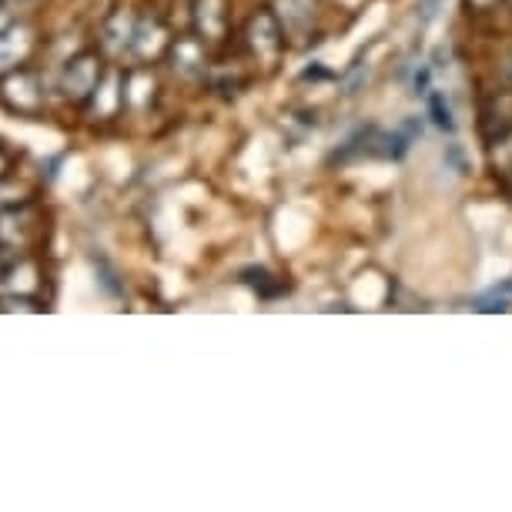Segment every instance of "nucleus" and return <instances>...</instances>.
Returning a JSON list of instances; mask_svg holds the SVG:
<instances>
[{"instance_id":"nucleus-8","label":"nucleus","mask_w":512,"mask_h":512,"mask_svg":"<svg viewBox=\"0 0 512 512\" xmlns=\"http://www.w3.org/2000/svg\"><path fill=\"white\" fill-rule=\"evenodd\" d=\"M175 67L181 74H198L201 71V64H205V57L198 54V44H191V41H181L175 47Z\"/></svg>"},{"instance_id":"nucleus-10","label":"nucleus","mask_w":512,"mask_h":512,"mask_svg":"<svg viewBox=\"0 0 512 512\" xmlns=\"http://www.w3.org/2000/svg\"><path fill=\"white\" fill-rule=\"evenodd\" d=\"M502 77H506V84H512V54L506 57V64H502Z\"/></svg>"},{"instance_id":"nucleus-9","label":"nucleus","mask_w":512,"mask_h":512,"mask_svg":"<svg viewBox=\"0 0 512 512\" xmlns=\"http://www.w3.org/2000/svg\"><path fill=\"white\" fill-rule=\"evenodd\" d=\"M429 114H432V121H436L442 131H452V128H456L452 108H449V101L442 98V94H429Z\"/></svg>"},{"instance_id":"nucleus-5","label":"nucleus","mask_w":512,"mask_h":512,"mask_svg":"<svg viewBox=\"0 0 512 512\" xmlns=\"http://www.w3.org/2000/svg\"><path fill=\"white\" fill-rule=\"evenodd\" d=\"M275 17L285 34L302 37L312 27V0H275Z\"/></svg>"},{"instance_id":"nucleus-6","label":"nucleus","mask_w":512,"mask_h":512,"mask_svg":"<svg viewBox=\"0 0 512 512\" xmlns=\"http://www.w3.org/2000/svg\"><path fill=\"white\" fill-rule=\"evenodd\" d=\"M134 31H138V24H134V17L131 14H114L108 27H104V37H101V44H104V51L108 54H124L128 47H134Z\"/></svg>"},{"instance_id":"nucleus-4","label":"nucleus","mask_w":512,"mask_h":512,"mask_svg":"<svg viewBox=\"0 0 512 512\" xmlns=\"http://www.w3.org/2000/svg\"><path fill=\"white\" fill-rule=\"evenodd\" d=\"M248 37L255 44V51L262 57H275L278 47H282V24H278L275 14H255L248 24Z\"/></svg>"},{"instance_id":"nucleus-11","label":"nucleus","mask_w":512,"mask_h":512,"mask_svg":"<svg viewBox=\"0 0 512 512\" xmlns=\"http://www.w3.org/2000/svg\"><path fill=\"white\" fill-rule=\"evenodd\" d=\"M11 24H14V21H11V14H7L4 7H0V31H7Z\"/></svg>"},{"instance_id":"nucleus-2","label":"nucleus","mask_w":512,"mask_h":512,"mask_svg":"<svg viewBox=\"0 0 512 512\" xmlns=\"http://www.w3.org/2000/svg\"><path fill=\"white\" fill-rule=\"evenodd\" d=\"M0 94H4L7 108L17 114H34L41 108V84H37V77L31 71H11Z\"/></svg>"},{"instance_id":"nucleus-1","label":"nucleus","mask_w":512,"mask_h":512,"mask_svg":"<svg viewBox=\"0 0 512 512\" xmlns=\"http://www.w3.org/2000/svg\"><path fill=\"white\" fill-rule=\"evenodd\" d=\"M61 91H64V98H71V101H84V98H91L94 88L101 84V61H98V54H77L74 61H67L64 64V71H61Z\"/></svg>"},{"instance_id":"nucleus-3","label":"nucleus","mask_w":512,"mask_h":512,"mask_svg":"<svg viewBox=\"0 0 512 512\" xmlns=\"http://www.w3.org/2000/svg\"><path fill=\"white\" fill-rule=\"evenodd\" d=\"M31 47H34V34L27 31V27L11 24L7 31H0V74L17 71V67L27 61Z\"/></svg>"},{"instance_id":"nucleus-13","label":"nucleus","mask_w":512,"mask_h":512,"mask_svg":"<svg viewBox=\"0 0 512 512\" xmlns=\"http://www.w3.org/2000/svg\"><path fill=\"white\" fill-rule=\"evenodd\" d=\"M509 191H512V178H509Z\"/></svg>"},{"instance_id":"nucleus-7","label":"nucleus","mask_w":512,"mask_h":512,"mask_svg":"<svg viewBox=\"0 0 512 512\" xmlns=\"http://www.w3.org/2000/svg\"><path fill=\"white\" fill-rule=\"evenodd\" d=\"M198 31L208 37V41H218L225 34V4L221 0H198Z\"/></svg>"},{"instance_id":"nucleus-12","label":"nucleus","mask_w":512,"mask_h":512,"mask_svg":"<svg viewBox=\"0 0 512 512\" xmlns=\"http://www.w3.org/2000/svg\"><path fill=\"white\" fill-rule=\"evenodd\" d=\"M469 7H489V4H496V0H466Z\"/></svg>"}]
</instances>
